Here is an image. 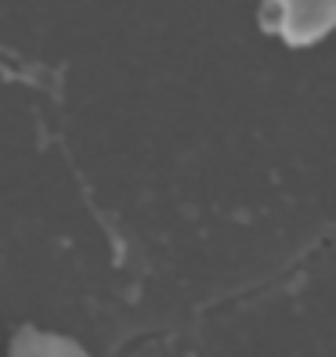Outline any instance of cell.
<instances>
[{
	"label": "cell",
	"mask_w": 336,
	"mask_h": 357,
	"mask_svg": "<svg viewBox=\"0 0 336 357\" xmlns=\"http://www.w3.org/2000/svg\"><path fill=\"white\" fill-rule=\"evenodd\" d=\"M261 26L286 47H314L336 33V0H261Z\"/></svg>",
	"instance_id": "obj_1"
},
{
	"label": "cell",
	"mask_w": 336,
	"mask_h": 357,
	"mask_svg": "<svg viewBox=\"0 0 336 357\" xmlns=\"http://www.w3.org/2000/svg\"><path fill=\"white\" fill-rule=\"evenodd\" d=\"M11 357H94L76 335L40 328V325H22L11 340Z\"/></svg>",
	"instance_id": "obj_2"
}]
</instances>
